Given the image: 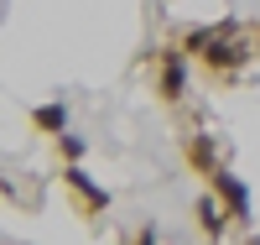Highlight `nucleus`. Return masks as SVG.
Wrapping results in <instances>:
<instances>
[{"label":"nucleus","mask_w":260,"mask_h":245,"mask_svg":"<svg viewBox=\"0 0 260 245\" xmlns=\"http://www.w3.org/2000/svg\"><path fill=\"white\" fill-rule=\"evenodd\" d=\"M208 177H213V193H219L224 204L234 209V219H250V193H245V183H240V177H234V172H224V167H213Z\"/></svg>","instance_id":"1"},{"label":"nucleus","mask_w":260,"mask_h":245,"mask_svg":"<svg viewBox=\"0 0 260 245\" xmlns=\"http://www.w3.org/2000/svg\"><path fill=\"white\" fill-rule=\"evenodd\" d=\"M229 32H234V26H229ZM229 32H219V37L208 42V52H203V58H208V68H219V73H224V68H240V63H245V42H224Z\"/></svg>","instance_id":"2"},{"label":"nucleus","mask_w":260,"mask_h":245,"mask_svg":"<svg viewBox=\"0 0 260 245\" xmlns=\"http://www.w3.org/2000/svg\"><path fill=\"white\" fill-rule=\"evenodd\" d=\"M182 78H187L182 73V52H167L161 58V99H177L182 94Z\"/></svg>","instance_id":"3"},{"label":"nucleus","mask_w":260,"mask_h":245,"mask_svg":"<svg viewBox=\"0 0 260 245\" xmlns=\"http://www.w3.org/2000/svg\"><path fill=\"white\" fill-rule=\"evenodd\" d=\"M62 177H68V188L83 198V204H89V209H104V204H110V198H104L94 183H89V177H83V167H68V172H62Z\"/></svg>","instance_id":"4"},{"label":"nucleus","mask_w":260,"mask_h":245,"mask_svg":"<svg viewBox=\"0 0 260 245\" xmlns=\"http://www.w3.org/2000/svg\"><path fill=\"white\" fill-rule=\"evenodd\" d=\"M31 120H37V130H52V136H62L68 110H62V104H42V110H31Z\"/></svg>","instance_id":"5"},{"label":"nucleus","mask_w":260,"mask_h":245,"mask_svg":"<svg viewBox=\"0 0 260 245\" xmlns=\"http://www.w3.org/2000/svg\"><path fill=\"white\" fill-rule=\"evenodd\" d=\"M187 162L198 167V172H213V146H208L203 136H192V141H187Z\"/></svg>","instance_id":"6"},{"label":"nucleus","mask_w":260,"mask_h":245,"mask_svg":"<svg viewBox=\"0 0 260 245\" xmlns=\"http://www.w3.org/2000/svg\"><path fill=\"white\" fill-rule=\"evenodd\" d=\"M198 219H203V230H208V235H219V230H224V214H219V204H213V198H198Z\"/></svg>","instance_id":"7"}]
</instances>
